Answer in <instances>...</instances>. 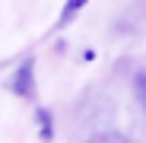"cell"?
I'll return each mask as SVG.
<instances>
[{
  "instance_id": "cell-1",
  "label": "cell",
  "mask_w": 146,
  "mask_h": 143,
  "mask_svg": "<svg viewBox=\"0 0 146 143\" xmlns=\"http://www.w3.org/2000/svg\"><path fill=\"white\" fill-rule=\"evenodd\" d=\"M13 86H16L19 95H29V92H32V64H22V67H19V73H16Z\"/></svg>"
},
{
  "instance_id": "cell-2",
  "label": "cell",
  "mask_w": 146,
  "mask_h": 143,
  "mask_svg": "<svg viewBox=\"0 0 146 143\" xmlns=\"http://www.w3.org/2000/svg\"><path fill=\"white\" fill-rule=\"evenodd\" d=\"M137 86H140V95H143V102H146V76H140V80H137Z\"/></svg>"
}]
</instances>
